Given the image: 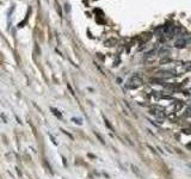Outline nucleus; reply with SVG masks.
I'll use <instances>...</instances> for the list:
<instances>
[{
    "instance_id": "2",
    "label": "nucleus",
    "mask_w": 191,
    "mask_h": 179,
    "mask_svg": "<svg viewBox=\"0 0 191 179\" xmlns=\"http://www.w3.org/2000/svg\"><path fill=\"white\" fill-rule=\"evenodd\" d=\"M152 114L157 117H162L164 116V110L160 109V108H154V109H152Z\"/></svg>"
},
{
    "instance_id": "1",
    "label": "nucleus",
    "mask_w": 191,
    "mask_h": 179,
    "mask_svg": "<svg viewBox=\"0 0 191 179\" xmlns=\"http://www.w3.org/2000/svg\"><path fill=\"white\" fill-rule=\"evenodd\" d=\"M142 84V79L140 78L139 75H135L134 78H131V80L129 81V85L128 87H138Z\"/></svg>"
}]
</instances>
